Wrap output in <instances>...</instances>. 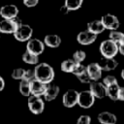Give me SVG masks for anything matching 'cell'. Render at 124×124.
Listing matches in <instances>:
<instances>
[{"label": "cell", "mask_w": 124, "mask_h": 124, "mask_svg": "<svg viewBox=\"0 0 124 124\" xmlns=\"http://www.w3.org/2000/svg\"><path fill=\"white\" fill-rule=\"evenodd\" d=\"M34 74H35V78L45 84L51 83V81L54 79L55 77L53 68L48 63L46 62L38 63L35 66Z\"/></svg>", "instance_id": "1"}, {"label": "cell", "mask_w": 124, "mask_h": 124, "mask_svg": "<svg viewBox=\"0 0 124 124\" xmlns=\"http://www.w3.org/2000/svg\"><path fill=\"white\" fill-rule=\"evenodd\" d=\"M100 52L104 58H114V56L118 53V45L111 41L110 39H107L100 44Z\"/></svg>", "instance_id": "2"}, {"label": "cell", "mask_w": 124, "mask_h": 124, "mask_svg": "<svg viewBox=\"0 0 124 124\" xmlns=\"http://www.w3.org/2000/svg\"><path fill=\"white\" fill-rule=\"evenodd\" d=\"M27 106L33 114H41L45 109V102L41 97L30 95L27 99Z\"/></svg>", "instance_id": "3"}, {"label": "cell", "mask_w": 124, "mask_h": 124, "mask_svg": "<svg viewBox=\"0 0 124 124\" xmlns=\"http://www.w3.org/2000/svg\"><path fill=\"white\" fill-rule=\"evenodd\" d=\"M26 50L34 55L39 56L45 50V44L42 40L38 38H31L26 43Z\"/></svg>", "instance_id": "4"}, {"label": "cell", "mask_w": 124, "mask_h": 124, "mask_svg": "<svg viewBox=\"0 0 124 124\" xmlns=\"http://www.w3.org/2000/svg\"><path fill=\"white\" fill-rule=\"evenodd\" d=\"M101 21L105 27V29H108L109 31L117 30L120 26V21L118 17L112 14H106L101 17Z\"/></svg>", "instance_id": "5"}, {"label": "cell", "mask_w": 124, "mask_h": 124, "mask_svg": "<svg viewBox=\"0 0 124 124\" xmlns=\"http://www.w3.org/2000/svg\"><path fill=\"white\" fill-rule=\"evenodd\" d=\"M32 35H33L32 27L30 25L24 24V23L21 26H19L14 33L15 38L19 42H27L28 40H30L32 38Z\"/></svg>", "instance_id": "6"}, {"label": "cell", "mask_w": 124, "mask_h": 124, "mask_svg": "<svg viewBox=\"0 0 124 124\" xmlns=\"http://www.w3.org/2000/svg\"><path fill=\"white\" fill-rule=\"evenodd\" d=\"M95 103V98L89 90H82L78 92V105L82 108H89Z\"/></svg>", "instance_id": "7"}, {"label": "cell", "mask_w": 124, "mask_h": 124, "mask_svg": "<svg viewBox=\"0 0 124 124\" xmlns=\"http://www.w3.org/2000/svg\"><path fill=\"white\" fill-rule=\"evenodd\" d=\"M78 91L75 89H69L63 94L62 104L65 108H74L76 105H78Z\"/></svg>", "instance_id": "8"}, {"label": "cell", "mask_w": 124, "mask_h": 124, "mask_svg": "<svg viewBox=\"0 0 124 124\" xmlns=\"http://www.w3.org/2000/svg\"><path fill=\"white\" fill-rule=\"evenodd\" d=\"M88 90L95 99H103L104 97H107V88L101 81H91Z\"/></svg>", "instance_id": "9"}, {"label": "cell", "mask_w": 124, "mask_h": 124, "mask_svg": "<svg viewBox=\"0 0 124 124\" xmlns=\"http://www.w3.org/2000/svg\"><path fill=\"white\" fill-rule=\"evenodd\" d=\"M18 8L15 4H7L0 8V16L3 19H12L18 16Z\"/></svg>", "instance_id": "10"}, {"label": "cell", "mask_w": 124, "mask_h": 124, "mask_svg": "<svg viewBox=\"0 0 124 124\" xmlns=\"http://www.w3.org/2000/svg\"><path fill=\"white\" fill-rule=\"evenodd\" d=\"M97 39V35L91 33L90 31H88L87 29L86 30H82L80 31L78 36H77V41L79 45H82V46H88V45H91L93 44Z\"/></svg>", "instance_id": "11"}, {"label": "cell", "mask_w": 124, "mask_h": 124, "mask_svg": "<svg viewBox=\"0 0 124 124\" xmlns=\"http://www.w3.org/2000/svg\"><path fill=\"white\" fill-rule=\"evenodd\" d=\"M86 72L89 75L92 81H99L102 78V69L100 68L98 62H91L86 66Z\"/></svg>", "instance_id": "12"}, {"label": "cell", "mask_w": 124, "mask_h": 124, "mask_svg": "<svg viewBox=\"0 0 124 124\" xmlns=\"http://www.w3.org/2000/svg\"><path fill=\"white\" fill-rule=\"evenodd\" d=\"M46 85L39 80H37L36 78L34 80H32L30 82V89H31V95L33 96H37V97H42L44 96L46 89Z\"/></svg>", "instance_id": "13"}, {"label": "cell", "mask_w": 124, "mask_h": 124, "mask_svg": "<svg viewBox=\"0 0 124 124\" xmlns=\"http://www.w3.org/2000/svg\"><path fill=\"white\" fill-rule=\"evenodd\" d=\"M59 91H60V88H59L58 85L52 84V83H48L46 85V92L44 94L45 100L47 101V102H50V101L55 100L56 97L59 94Z\"/></svg>", "instance_id": "14"}, {"label": "cell", "mask_w": 124, "mask_h": 124, "mask_svg": "<svg viewBox=\"0 0 124 124\" xmlns=\"http://www.w3.org/2000/svg\"><path fill=\"white\" fill-rule=\"evenodd\" d=\"M97 119L101 124H116L117 117L110 111H102L97 115Z\"/></svg>", "instance_id": "15"}, {"label": "cell", "mask_w": 124, "mask_h": 124, "mask_svg": "<svg viewBox=\"0 0 124 124\" xmlns=\"http://www.w3.org/2000/svg\"><path fill=\"white\" fill-rule=\"evenodd\" d=\"M43 42H44L45 46L51 47V48H55L61 45L62 40H61L60 36H58L57 34H47L45 36Z\"/></svg>", "instance_id": "16"}, {"label": "cell", "mask_w": 124, "mask_h": 124, "mask_svg": "<svg viewBox=\"0 0 124 124\" xmlns=\"http://www.w3.org/2000/svg\"><path fill=\"white\" fill-rule=\"evenodd\" d=\"M100 68L102 69V71H112L114 69H116V67L118 66V62L114 59V58H102L99 62H98Z\"/></svg>", "instance_id": "17"}, {"label": "cell", "mask_w": 124, "mask_h": 124, "mask_svg": "<svg viewBox=\"0 0 124 124\" xmlns=\"http://www.w3.org/2000/svg\"><path fill=\"white\" fill-rule=\"evenodd\" d=\"M16 30V26L12 19L0 20V33L3 34H14Z\"/></svg>", "instance_id": "18"}, {"label": "cell", "mask_w": 124, "mask_h": 124, "mask_svg": "<svg viewBox=\"0 0 124 124\" xmlns=\"http://www.w3.org/2000/svg\"><path fill=\"white\" fill-rule=\"evenodd\" d=\"M86 26H87V30L95 35H99L105 30V27H104L101 19H95V20L89 21L86 24Z\"/></svg>", "instance_id": "19"}, {"label": "cell", "mask_w": 124, "mask_h": 124, "mask_svg": "<svg viewBox=\"0 0 124 124\" xmlns=\"http://www.w3.org/2000/svg\"><path fill=\"white\" fill-rule=\"evenodd\" d=\"M106 88H107V97H108L112 101H118V92L120 88L118 82L108 85Z\"/></svg>", "instance_id": "20"}, {"label": "cell", "mask_w": 124, "mask_h": 124, "mask_svg": "<svg viewBox=\"0 0 124 124\" xmlns=\"http://www.w3.org/2000/svg\"><path fill=\"white\" fill-rule=\"evenodd\" d=\"M83 3V0H65L63 7L69 11H76L78 10Z\"/></svg>", "instance_id": "21"}, {"label": "cell", "mask_w": 124, "mask_h": 124, "mask_svg": "<svg viewBox=\"0 0 124 124\" xmlns=\"http://www.w3.org/2000/svg\"><path fill=\"white\" fill-rule=\"evenodd\" d=\"M22 60L24 63L26 64H30V65H37L39 63V56L37 55H34L32 54L31 52L25 50L23 53H22V56H21Z\"/></svg>", "instance_id": "22"}, {"label": "cell", "mask_w": 124, "mask_h": 124, "mask_svg": "<svg viewBox=\"0 0 124 124\" xmlns=\"http://www.w3.org/2000/svg\"><path fill=\"white\" fill-rule=\"evenodd\" d=\"M108 39H110L111 41H113L117 45L124 44V32H121L118 30L110 31V33L108 35Z\"/></svg>", "instance_id": "23"}, {"label": "cell", "mask_w": 124, "mask_h": 124, "mask_svg": "<svg viewBox=\"0 0 124 124\" xmlns=\"http://www.w3.org/2000/svg\"><path fill=\"white\" fill-rule=\"evenodd\" d=\"M18 90L20 94L24 97H29L31 95V89H30V82L26 80H20L18 85Z\"/></svg>", "instance_id": "24"}, {"label": "cell", "mask_w": 124, "mask_h": 124, "mask_svg": "<svg viewBox=\"0 0 124 124\" xmlns=\"http://www.w3.org/2000/svg\"><path fill=\"white\" fill-rule=\"evenodd\" d=\"M76 64L77 63L73 59H66V60L61 62V65H60L61 71L64 73H71L72 74V71H73Z\"/></svg>", "instance_id": "25"}, {"label": "cell", "mask_w": 124, "mask_h": 124, "mask_svg": "<svg viewBox=\"0 0 124 124\" xmlns=\"http://www.w3.org/2000/svg\"><path fill=\"white\" fill-rule=\"evenodd\" d=\"M85 58H86V53H85V51L78 49V50H76V51L74 52L72 59H73L76 63H81V62H83V61L85 60Z\"/></svg>", "instance_id": "26"}, {"label": "cell", "mask_w": 124, "mask_h": 124, "mask_svg": "<svg viewBox=\"0 0 124 124\" xmlns=\"http://www.w3.org/2000/svg\"><path fill=\"white\" fill-rule=\"evenodd\" d=\"M85 71H86V66H84L82 63H77L72 71V74L75 75L76 77H78L81 74H83Z\"/></svg>", "instance_id": "27"}, {"label": "cell", "mask_w": 124, "mask_h": 124, "mask_svg": "<svg viewBox=\"0 0 124 124\" xmlns=\"http://www.w3.org/2000/svg\"><path fill=\"white\" fill-rule=\"evenodd\" d=\"M24 72L25 70L23 68H16L12 71V78L14 79H17V80H21L22 78H23V75H24Z\"/></svg>", "instance_id": "28"}, {"label": "cell", "mask_w": 124, "mask_h": 124, "mask_svg": "<svg viewBox=\"0 0 124 124\" xmlns=\"http://www.w3.org/2000/svg\"><path fill=\"white\" fill-rule=\"evenodd\" d=\"M103 84L107 87V86H108V85H111V84H113V83H116L117 82V78L114 77V76H112V75H108V76H106L104 78H103Z\"/></svg>", "instance_id": "29"}, {"label": "cell", "mask_w": 124, "mask_h": 124, "mask_svg": "<svg viewBox=\"0 0 124 124\" xmlns=\"http://www.w3.org/2000/svg\"><path fill=\"white\" fill-rule=\"evenodd\" d=\"M23 80H26V81H29L31 82L32 80L35 79V74H34V70H25L24 72V75H23V78H22ZM21 79V80H22Z\"/></svg>", "instance_id": "30"}, {"label": "cell", "mask_w": 124, "mask_h": 124, "mask_svg": "<svg viewBox=\"0 0 124 124\" xmlns=\"http://www.w3.org/2000/svg\"><path fill=\"white\" fill-rule=\"evenodd\" d=\"M77 124H91V117L87 114H82L78 116Z\"/></svg>", "instance_id": "31"}, {"label": "cell", "mask_w": 124, "mask_h": 124, "mask_svg": "<svg viewBox=\"0 0 124 124\" xmlns=\"http://www.w3.org/2000/svg\"><path fill=\"white\" fill-rule=\"evenodd\" d=\"M78 78V79L79 80V82H81V83H90L92 80H91V78H90V77H89V75L87 74V72L85 71L83 74H81L80 76H78V77H77Z\"/></svg>", "instance_id": "32"}, {"label": "cell", "mask_w": 124, "mask_h": 124, "mask_svg": "<svg viewBox=\"0 0 124 124\" xmlns=\"http://www.w3.org/2000/svg\"><path fill=\"white\" fill-rule=\"evenodd\" d=\"M22 1L24 6H26L27 8H33L39 3V0H22Z\"/></svg>", "instance_id": "33"}, {"label": "cell", "mask_w": 124, "mask_h": 124, "mask_svg": "<svg viewBox=\"0 0 124 124\" xmlns=\"http://www.w3.org/2000/svg\"><path fill=\"white\" fill-rule=\"evenodd\" d=\"M118 101H124V86H120V88H119Z\"/></svg>", "instance_id": "34"}, {"label": "cell", "mask_w": 124, "mask_h": 124, "mask_svg": "<svg viewBox=\"0 0 124 124\" xmlns=\"http://www.w3.org/2000/svg\"><path fill=\"white\" fill-rule=\"evenodd\" d=\"M4 88H5V80H4V78L0 76V92H1Z\"/></svg>", "instance_id": "35"}, {"label": "cell", "mask_w": 124, "mask_h": 124, "mask_svg": "<svg viewBox=\"0 0 124 124\" xmlns=\"http://www.w3.org/2000/svg\"><path fill=\"white\" fill-rule=\"evenodd\" d=\"M118 52L122 55H124V44L118 45Z\"/></svg>", "instance_id": "36"}, {"label": "cell", "mask_w": 124, "mask_h": 124, "mask_svg": "<svg viewBox=\"0 0 124 124\" xmlns=\"http://www.w3.org/2000/svg\"><path fill=\"white\" fill-rule=\"evenodd\" d=\"M121 78L124 79V69H122V71H121Z\"/></svg>", "instance_id": "37"}]
</instances>
